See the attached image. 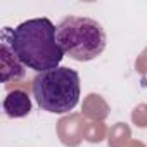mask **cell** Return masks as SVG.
<instances>
[{"mask_svg": "<svg viewBox=\"0 0 147 147\" xmlns=\"http://www.w3.org/2000/svg\"><path fill=\"white\" fill-rule=\"evenodd\" d=\"M57 43L64 55L85 62L100 55L106 49V31L92 18L67 16L57 24Z\"/></svg>", "mask_w": 147, "mask_h": 147, "instance_id": "3", "label": "cell"}, {"mask_svg": "<svg viewBox=\"0 0 147 147\" xmlns=\"http://www.w3.org/2000/svg\"><path fill=\"white\" fill-rule=\"evenodd\" d=\"M5 31L11 35L7 43L24 67L38 73L59 67L64 52L57 43V26L49 18L28 19Z\"/></svg>", "mask_w": 147, "mask_h": 147, "instance_id": "1", "label": "cell"}, {"mask_svg": "<svg viewBox=\"0 0 147 147\" xmlns=\"http://www.w3.org/2000/svg\"><path fill=\"white\" fill-rule=\"evenodd\" d=\"M4 111L9 118H24L31 113V99L24 90H12L4 100Z\"/></svg>", "mask_w": 147, "mask_h": 147, "instance_id": "4", "label": "cell"}, {"mask_svg": "<svg viewBox=\"0 0 147 147\" xmlns=\"http://www.w3.org/2000/svg\"><path fill=\"white\" fill-rule=\"evenodd\" d=\"M31 92L43 111L54 114L69 113L80 102V75L64 66L38 73L31 83Z\"/></svg>", "mask_w": 147, "mask_h": 147, "instance_id": "2", "label": "cell"}]
</instances>
